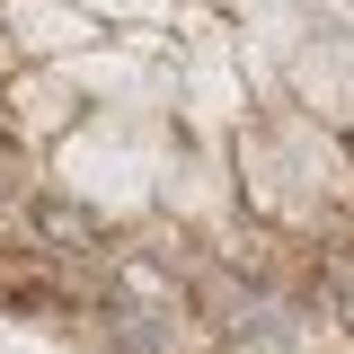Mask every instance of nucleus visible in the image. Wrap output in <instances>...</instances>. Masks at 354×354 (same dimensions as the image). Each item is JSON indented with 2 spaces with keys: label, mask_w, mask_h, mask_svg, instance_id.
<instances>
[{
  "label": "nucleus",
  "mask_w": 354,
  "mask_h": 354,
  "mask_svg": "<svg viewBox=\"0 0 354 354\" xmlns=\"http://www.w3.org/2000/svg\"><path fill=\"white\" fill-rule=\"evenodd\" d=\"M0 18H9V36L27 44V53H62V44H80V36H88L80 9H53V0H9Z\"/></svg>",
  "instance_id": "obj_2"
},
{
  "label": "nucleus",
  "mask_w": 354,
  "mask_h": 354,
  "mask_svg": "<svg viewBox=\"0 0 354 354\" xmlns=\"http://www.w3.org/2000/svg\"><path fill=\"white\" fill-rule=\"evenodd\" d=\"M0 124L9 142H53V133L80 124V106H71V71H27V80L0 88Z\"/></svg>",
  "instance_id": "obj_1"
},
{
  "label": "nucleus",
  "mask_w": 354,
  "mask_h": 354,
  "mask_svg": "<svg viewBox=\"0 0 354 354\" xmlns=\"http://www.w3.org/2000/svg\"><path fill=\"white\" fill-rule=\"evenodd\" d=\"M319 274H328V319L354 337V248H319Z\"/></svg>",
  "instance_id": "obj_3"
}]
</instances>
